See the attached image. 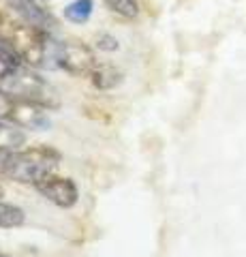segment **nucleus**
<instances>
[{"label": "nucleus", "instance_id": "f257e3e1", "mask_svg": "<svg viewBox=\"0 0 246 257\" xmlns=\"http://www.w3.org/2000/svg\"><path fill=\"white\" fill-rule=\"evenodd\" d=\"M0 92L15 96V99H28L41 103L47 109L60 107V94L56 86L39 75L28 64H9L0 60Z\"/></svg>", "mask_w": 246, "mask_h": 257}, {"label": "nucleus", "instance_id": "f03ea898", "mask_svg": "<svg viewBox=\"0 0 246 257\" xmlns=\"http://www.w3.org/2000/svg\"><path fill=\"white\" fill-rule=\"evenodd\" d=\"M62 155L45 144L39 146L20 148L13 152H7L3 157V167H0V176L9 180H15L20 184H39L43 178L56 172L60 165Z\"/></svg>", "mask_w": 246, "mask_h": 257}, {"label": "nucleus", "instance_id": "7ed1b4c3", "mask_svg": "<svg viewBox=\"0 0 246 257\" xmlns=\"http://www.w3.org/2000/svg\"><path fill=\"white\" fill-rule=\"evenodd\" d=\"M50 111L41 103L28 99H15V96L0 92V120L18 124L28 131H47L52 126Z\"/></svg>", "mask_w": 246, "mask_h": 257}, {"label": "nucleus", "instance_id": "20e7f679", "mask_svg": "<svg viewBox=\"0 0 246 257\" xmlns=\"http://www.w3.org/2000/svg\"><path fill=\"white\" fill-rule=\"evenodd\" d=\"M97 64H99L97 54H94L90 45H86L82 41H62L58 45L56 69H62L69 75H75V77L90 75Z\"/></svg>", "mask_w": 246, "mask_h": 257}, {"label": "nucleus", "instance_id": "39448f33", "mask_svg": "<svg viewBox=\"0 0 246 257\" xmlns=\"http://www.w3.org/2000/svg\"><path fill=\"white\" fill-rule=\"evenodd\" d=\"M35 189L41 193V195L52 202L54 206L58 208H73L79 202V189L75 180L67 178V176H56V174H50L47 178H43L39 184H35Z\"/></svg>", "mask_w": 246, "mask_h": 257}, {"label": "nucleus", "instance_id": "423d86ee", "mask_svg": "<svg viewBox=\"0 0 246 257\" xmlns=\"http://www.w3.org/2000/svg\"><path fill=\"white\" fill-rule=\"evenodd\" d=\"M7 9L26 26L39 28L43 32H52L56 26V18L41 5V0H5Z\"/></svg>", "mask_w": 246, "mask_h": 257}, {"label": "nucleus", "instance_id": "0eeeda50", "mask_svg": "<svg viewBox=\"0 0 246 257\" xmlns=\"http://www.w3.org/2000/svg\"><path fill=\"white\" fill-rule=\"evenodd\" d=\"M90 82L97 90H114L124 82V75L114 64H97L90 73Z\"/></svg>", "mask_w": 246, "mask_h": 257}, {"label": "nucleus", "instance_id": "6e6552de", "mask_svg": "<svg viewBox=\"0 0 246 257\" xmlns=\"http://www.w3.org/2000/svg\"><path fill=\"white\" fill-rule=\"evenodd\" d=\"M26 140H28V135L22 126L11 124L7 120H0V152L3 155L26 146Z\"/></svg>", "mask_w": 246, "mask_h": 257}, {"label": "nucleus", "instance_id": "1a4fd4ad", "mask_svg": "<svg viewBox=\"0 0 246 257\" xmlns=\"http://www.w3.org/2000/svg\"><path fill=\"white\" fill-rule=\"evenodd\" d=\"M94 13V0H71L62 9V18L71 24H86Z\"/></svg>", "mask_w": 246, "mask_h": 257}, {"label": "nucleus", "instance_id": "9d476101", "mask_svg": "<svg viewBox=\"0 0 246 257\" xmlns=\"http://www.w3.org/2000/svg\"><path fill=\"white\" fill-rule=\"evenodd\" d=\"M24 223H26V214H24L22 208L0 199V227L13 229V227H22Z\"/></svg>", "mask_w": 246, "mask_h": 257}, {"label": "nucleus", "instance_id": "9b49d317", "mask_svg": "<svg viewBox=\"0 0 246 257\" xmlns=\"http://www.w3.org/2000/svg\"><path fill=\"white\" fill-rule=\"evenodd\" d=\"M103 5L122 20H137L139 18V3L137 0H103Z\"/></svg>", "mask_w": 246, "mask_h": 257}, {"label": "nucleus", "instance_id": "f8f14e48", "mask_svg": "<svg viewBox=\"0 0 246 257\" xmlns=\"http://www.w3.org/2000/svg\"><path fill=\"white\" fill-rule=\"evenodd\" d=\"M94 45H97L99 52H107V54H114L120 50V43H118V39L114 35H109V32H101L94 39Z\"/></svg>", "mask_w": 246, "mask_h": 257}, {"label": "nucleus", "instance_id": "ddd939ff", "mask_svg": "<svg viewBox=\"0 0 246 257\" xmlns=\"http://www.w3.org/2000/svg\"><path fill=\"white\" fill-rule=\"evenodd\" d=\"M5 195V191H3V187H0V197H3Z\"/></svg>", "mask_w": 246, "mask_h": 257}, {"label": "nucleus", "instance_id": "4468645a", "mask_svg": "<svg viewBox=\"0 0 246 257\" xmlns=\"http://www.w3.org/2000/svg\"><path fill=\"white\" fill-rule=\"evenodd\" d=\"M0 257H11V255H7V253H0Z\"/></svg>", "mask_w": 246, "mask_h": 257}]
</instances>
